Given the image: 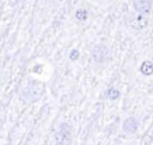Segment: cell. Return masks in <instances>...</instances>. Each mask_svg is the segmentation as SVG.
Instances as JSON below:
<instances>
[{
	"label": "cell",
	"mask_w": 153,
	"mask_h": 145,
	"mask_svg": "<svg viewBox=\"0 0 153 145\" xmlns=\"http://www.w3.org/2000/svg\"><path fill=\"white\" fill-rule=\"evenodd\" d=\"M79 55H80V54H79V50H78V49H72V50L69 52V55H68V56H69V60L75 61V60L79 58Z\"/></svg>",
	"instance_id": "cell-10"
},
{
	"label": "cell",
	"mask_w": 153,
	"mask_h": 145,
	"mask_svg": "<svg viewBox=\"0 0 153 145\" xmlns=\"http://www.w3.org/2000/svg\"><path fill=\"white\" fill-rule=\"evenodd\" d=\"M44 92V86L39 81H29L23 86L20 91V98L26 103H33L38 101Z\"/></svg>",
	"instance_id": "cell-1"
},
{
	"label": "cell",
	"mask_w": 153,
	"mask_h": 145,
	"mask_svg": "<svg viewBox=\"0 0 153 145\" xmlns=\"http://www.w3.org/2000/svg\"><path fill=\"white\" fill-rule=\"evenodd\" d=\"M88 17V12L85 10V8H78L75 11V18L79 20V22H84L86 20Z\"/></svg>",
	"instance_id": "cell-8"
},
{
	"label": "cell",
	"mask_w": 153,
	"mask_h": 145,
	"mask_svg": "<svg viewBox=\"0 0 153 145\" xmlns=\"http://www.w3.org/2000/svg\"><path fill=\"white\" fill-rule=\"evenodd\" d=\"M128 24L131 29L134 30H143L145 28H147L148 25V19L146 16L140 14V13H133L129 19H128Z\"/></svg>",
	"instance_id": "cell-3"
},
{
	"label": "cell",
	"mask_w": 153,
	"mask_h": 145,
	"mask_svg": "<svg viewBox=\"0 0 153 145\" xmlns=\"http://www.w3.org/2000/svg\"><path fill=\"white\" fill-rule=\"evenodd\" d=\"M54 140L56 145H71L72 143V131L67 123H61L54 134Z\"/></svg>",
	"instance_id": "cell-2"
},
{
	"label": "cell",
	"mask_w": 153,
	"mask_h": 145,
	"mask_svg": "<svg viewBox=\"0 0 153 145\" xmlns=\"http://www.w3.org/2000/svg\"><path fill=\"white\" fill-rule=\"evenodd\" d=\"M108 56H109V49L104 44H97L92 49V59L97 64L104 62L108 59Z\"/></svg>",
	"instance_id": "cell-4"
},
{
	"label": "cell",
	"mask_w": 153,
	"mask_h": 145,
	"mask_svg": "<svg viewBox=\"0 0 153 145\" xmlns=\"http://www.w3.org/2000/svg\"><path fill=\"white\" fill-rule=\"evenodd\" d=\"M122 128H123V131H124L126 133H129V134L135 133V132L137 131V128H139V121H137V119L134 117V116L127 117V119L123 121Z\"/></svg>",
	"instance_id": "cell-6"
},
{
	"label": "cell",
	"mask_w": 153,
	"mask_h": 145,
	"mask_svg": "<svg viewBox=\"0 0 153 145\" xmlns=\"http://www.w3.org/2000/svg\"><path fill=\"white\" fill-rule=\"evenodd\" d=\"M105 95H106V97H108L109 99L115 101V99H117V98L120 97V91H118L117 89H115V87H109V89L106 90Z\"/></svg>",
	"instance_id": "cell-9"
},
{
	"label": "cell",
	"mask_w": 153,
	"mask_h": 145,
	"mask_svg": "<svg viewBox=\"0 0 153 145\" xmlns=\"http://www.w3.org/2000/svg\"><path fill=\"white\" fill-rule=\"evenodd\" d=\"M140 71H141V73L143 75H151L153 73V64H152V61H149V60L143 61L141 64V66H140Z\"/></svg>",
	"instance_id": "cell-7"
},
{
	"label": "cell",
	"mask_w": 153,
	"mask_h": 145,
	"mask_svg": "<svg viewBox=\"0 0 153 145\" xmlns=\"http://www.w3.org/2000/svg\"><path fill=\"white\" fill-rule=\"evenodd\" d=\"M133 7L137 13L147 16L152 10V0H133Z\"/></svg>",
	"instance_id": "cell-5"
}]
</instances>
